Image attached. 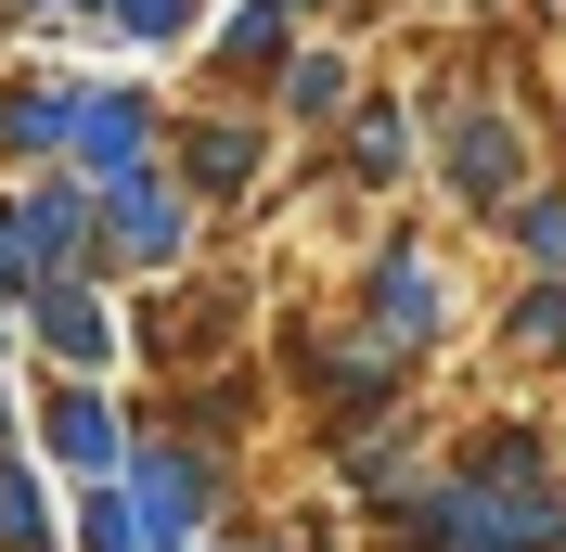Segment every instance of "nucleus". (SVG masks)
<instances>
[{
  "mask_svg": "<svg viewBox=\"0 0 566 552\" xmlns=\"http://www.w3.org/2000/svg\"><path fill=\"white\" fill-rule=\"evenodd\" d=\"M39 335L65 347V360H104V309H91L77 283H52V296H39Z\"/></svg>",
  "mask_w": 566,
  "mask_h": 552,
  "instance_id": "nucleus-9",
  "label": "nucleus"
},
{
  "mask_svg": "<svg viewBox=\"0 0 566 552\" xmlns=\"http://www.w3.org/2000/svg\"><path fill=\"white\" fill-rule=\"evenodd\" d=\"M566 540V488L541 476H463L424 501V552H554Z\"/></svg>",
  "mask_w": 566,
  "mask_h": 552,
  "instance_id": "nucleus-1",
  "label": "nucleus"
},
{
  "mask_svg": "<svg viewBox=\"0 0 566 552\" xmlns=\"http://www.w3.org/2000/svg\"><path fill=\"white\" fill-rule=\"evenodd\" d=\"M0 552H52V514H39V488L0 463Z\"/></svg>",
  "mask_w": 566,
  "mask_h": 552,
  "instance_id": "nucleus-10",
  "label": "nucleus"
},
{
  "mask_svg": "<svg viewBox=\"0 0 566 552\" xmlns=\"http://www.w3.org/2000/svg\"><path fill=\"white\" fill-rule=\"evenodd\" d=\"M0 270H13V244H0Z\"/></svg>",
  "mask_w": 566,
  "mask_h": 552,
  "instance_id": "nucleus-18",
  "label": "nucleus"
},
{
  "mask_svg": "<svg viewBox=\"0 0 566 552\" xmlns=\"http://www.w3.org/2000/svg\"><path fill=\"white\" fill-rule=\"evenodd\" d=\"M116 13H129V26H142V39H168V26H180V13H193V0H116Z\"/></svg>",
  "mask_w": 566,
  "mask_h": 552,
  "instance_id": "nucleus-17",
  "label": "nucleus"
},
{
  "mask_svg": "<svg viewBox=\"0 0 566 552\" xmlns=\"http://www.w3.org/2000/svg\"><path fill=\"white\" fill-rule=\"evenodd\" d=\"M77 155H91V180H142V104L129 91H104V104H77Z\"/></svg>",
  "mask_w": 566,
  "mask_h": 552,
  "instance_id": "nucleus-5",
  "label": "nucleus"
},
{
  "mask_svg": "<svg viewBox=\"0 0 566 552\" xmlns=\"http://www.w3.org/2000/svg\"><path fill=\"white\" fill-rule=\"evenodd\" d=\"M91 232H104V219L77 206V193H39V206L13 219V232H0V244H13L27 270H52V283H65V257H91Z\"/></svg>",
  "mask_w": 566,
  "mask_h": 552,
  "instance_id": "nucleus-4",
  "label": "nucleus"
},
{
  "mask_svg": "<svg viewBox=\"0 0 566 552\" xmlns=\"http://www.w3.org/2000/svg\"><path fill=\"white\" fill-rule=\"evenodd\" d=\"M283 52V0H245V13H232V65H271Z\"/></svg>",
  "mask_w": 566,
  "mask_h": 552,
  "instance_id": "nucleus-13",
  "label": "nucleus"
},
{
  "mask_svg": "<svg viewBox=\"0 0 566 552\" xmlns=\"http://www.w3.org/2000/svg\"><path fill=\"white\" fill-rule=\"evenodd\" d=\"M104 232H116V257L168 270V257H180V232H193V206H180V193H155V180H116V193H104Z\"/></svg>",
  "mask_w": 566,
  "mask_h": 552,
  "instance_id": "nucleus-2",
  "label": "nucleus"
},
{
  "mask_svg": "<svg viewBox=\"0 0 566 552\" xmlns=\"http://www.w3.org/2000/svg\"><path fill=\"white\" fill-rule=\"evenodd\" d=\"M451 180L476 206H502V193H515V129H502V116H463L451 129Z\"/></svg>",
  "mask_w": 566,
  "mask_h": 552,
  "instance_id": "nucleus-6",
  "label": "nucleus"
},
{
  "mask_svg": "<svg viewBox=\"0 0 566 552\" xmlns=\"http://www.w3.org/2000/svg\"><path fill=\"white\" fill-rule=\"evenodd\" d=\"M245 168H258V129H193V180L207 193H232Z\"/></svg>",
  "mask_w": 566,
  "mask_h": 552,
  "instance_id": "nucleus-11",
  "label": "nucleus"
},
{
  "mask_svg": "<svg viewBox=\"0 0 566 552\" xmlns=\"http://www.w3.org/2000/svg\"><path fill=\"white\" fill-rule=\"evenodd\" d=\"M129 514H142V540H193V514H207V476H193V463H180V449H155V463H142L129 476Z\"/></svg>",
  "mask_w": 566,
  "mask_h": 552,
  "instance_id": "nucleus-3",
  "label": "nucleus"
},
{
  "mask_svg": "<svg viewBox=\"0 0 566 552\" xmlns=\"http://www.w3.org/2000/svg\"><path fill=\"white\" fill-rule=\"evenodd\" d=\"M142 540V514H129V501H91V552H129Z\"/></svg>",
  "mask_w": 566,
  "mask_h": 552,
  "instance_id": "nucleus-15",
  "label": "nucleus"
},
{
  "mask_svg": "<svg viewBox=\"0 0 566 552\" xmlns=\"http://www.w3.org/2000/svg\"><path fill=\"white\" fill-rule=\"evenodd\" d=\"M52 449H65L77 476H104V463H116V412L91 399V385H65V399H52Z\"/></svg>",
  "mask_w": 566,
  "mask_h": 552,
  "instance_id": "nucleus-7",
  "label": "nucleus"
},
{
  "mask_svg": "<svg viewBox=\"0 0 566 552\" xmlns=\"http://www.w3.org/2000/svg\"><path fill=\"white\" fill-rule=\"evenodd\" d=\"M0 141H13V155H52V141H77V104L65 91H13V104H0Z\"/></svg>",
  "mask_w": 566,
  "mask_h": 552,
  "instance_id": "nucleus-8",
  "label": "nucleus"
},
{
  "mask_svg": "<svg viewBox=\"0 0 566 552\" xmlns=\"http://www.w3.org/2000/svg\"><path fill=\"white\" fill-rule=\"evenodd\" d=\"M528 257H541V270H566V219H554V206H528Z\"/></svg>",
  "mask_w": 566,
  "mask_h": 552,
  "instance_id": "nucleus-16",
  "label": "nucleus"
},
{
  "mask_svg": "<svg viewBox=\"0 0 566 552\" xmlns=\"http://www.w3.org/2000/svg\"><path fill=\"white\" fill-rule=\"evenodd\" d=\"M515 335H528V347H554V335H566V283H541L528 309H515Z\"/></svg>",
  "mask_w": 566,
  "mask_h": 552,
  "instance_id": "nucleus-14",
  "label": "nucleus"
},
{
  "mask_svg": "<svg viewBox=\"0 0 566 552\" xmlns=\"http://www.w3.org/2000/svg\"><path fill=\"white\" fill-rule=\"evenodd\" d=\"M387 321L399 335H438V283H424L412 257H387Z\"/></svg>",
  "mask_w": 566,
  "mask_h": 552,
  "instance_id": "nucleus-12",
  "label": "nucleus"
}]
</instances>
